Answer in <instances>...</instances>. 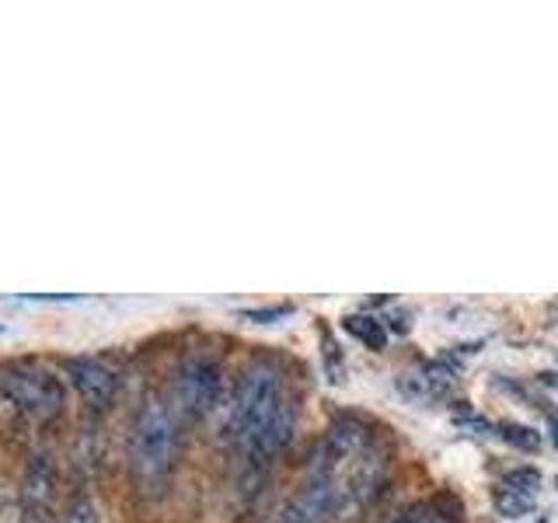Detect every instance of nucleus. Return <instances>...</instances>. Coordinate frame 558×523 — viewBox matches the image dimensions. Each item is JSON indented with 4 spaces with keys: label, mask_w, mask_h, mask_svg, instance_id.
<instances>
[{
    "label": "nucleus",
    "mask_w": 558,
    "mask_h": 523,
    "mask_svg": "<svg viewBox=\"0 0 558 523\" xmlns=\"http://www.w3.org/2000/svg\"><path fill=\"white\" fill-rule=\"evenodd\" d=\"M499 436H502L506 443L520 447V450H537V447H541L537 433H534V429H527V426H513V423H502V426H499Z\"/></svg>",
    "instance_id": "9b49d317"
},
{
    "label": "nucleus",
    "mask_w": 558,
    "mask_h": 523,
    "mask_svg": "<svg viewBox=\"0 0 558 523\" xmlns=\"http://www.w3.org/2000/svg\"><path fill=\"white\" fill-rule=\"evenodd\" d=\"M391 523H447V520L433 502H415L409 510H401Z\"/></svg>",
    "instance_id": "9d476101"
},
{
    "label": "nucleus",
    "mask_w": 558,
    "mask_h": 523,
    "mask_svg": "<svg viewBox=\"0 0 558 523\" xmlns=\"http://www.w3.org/2000/svg\"><path fill=\"white\" fill-rule=\"evenodd\" d=\"M60 523H98V510H95V502L87 499V496H77L74 502L66 506Z\"/></svg>",
    "instance_id": "f8f14e48"
},
{
    "label": "nucleus",
    "mask_w": 558,
    "mask_h": 523,
    "mask_svg": "<svg viewBox=\"0 0 558 523\" xmlns=\"http://www.w3.org/2000/svg\"><path fill=\"white\" fill-rule=\"evenodd\" d=\"M290 314V307H269V311H244V318L248 321H262V318H283Z\"/></svg>",
    "instance_id": "ddd939ff"
},
{
    "label": "nucleus",
    "mask_w": 558,
    "mask_h": 523,
    "mask_svg": "<svg viewBox=\"0 0 558 523\" xmlns=\"http://www.w3.org/2000/svg\"><path fill=\"white\" fill-rule=\"evenodd\" d=\"M296 409L287 398L283 374L272 363H252L241 374L223 415V440L238 453L244 471H266L276 453L293 440Z\"/></svg>",
    "instance_id": "f257e3e1"
},
{
    "label": "nucleus",
    "mask_w": 558,
    "mask_h": 523,
    "mask_svg": "<svg viewBox=\"0 0 558 523\" xmlns=\"http://www.w3.org/2000/svg\"><path fill=\"white\" fill-rule=\"evenodd\" d=\"M223 366L209 353H192L174 374V405L189 418H203L220 405Z\"/></svg>",
    "instance_id": "20e7f679"
},
{
    "label": "nucleus",
    "mask_w": 558,
    "mask_h": 523,
    "mask_svg": "<svg viewBox=\"0 0 558 523\" xmlns=\"http://www.w3.org/2000/svg\"><path fill=\"white\" fill-rule=\"evenodd\" d=\"M182 412L168 398H147V405L136 412L130 433V467L136 485L161 488L174 464L182 458Z\"/></svg>",
    "instance_id": "f03ea898"
},
{
    "label": "nucleus",
    "mask_w": 558,
    "mask_h": 523,
    "mask_svg": "<svg viewBox=\"0 0 558 523\" xmlns=\"http://www.w3.org/2000/svg\"><path fill=\"white\" fill-rule=\"evenodd\" d=\"M66 377L84 398V405L92 412H105L119 394V374L109 363H101L95 356H81L66 363Z\"/></svg>",
    "instance_id": "39448f33"
},
{
    "label": "nucleus",
    "mask_w": 558,
    "mask_h": 523,
    "mask_svg": "<svg viewBox=\"0 0 558 523\" xmlns=\"http://www.w3.org/2000/svg\"><path fill=\"white\" fill-rule=\"evenodd\" d=\"M450 388H453V370L444 363H426L418 374L401 377V391L409 398H423V401L444 398V394H450Z\"/></svg>",
    "instance_id": "6e6552de"
},
{
    "label": "nucleus",
    "mask_w": 558,
    "mask_h": 523,
    "mask_svg": "<svg viewBox=\"0 0 558 523\" xmlns=\"http://www.w3.org/2000/svg\"><path fill=\"white\" fill-rule=\"evenodd\" d=\"M57 464L46 453H32L25 471H22V502H25V513L39 516L49 510L52 496H57Z\"/></svg>",
    "instance_id": "423d86ee"
},
{
    "label": "nucleus",
    "mask_w": 558,
    "mask_h": 523,
    "mask_svg": "<svg viewBox=\"0 0 558 523\" xmlns=\"http://www.w3.org/2000/svg\"><path fill=\"white\" fill-rule=\"evenodd\" d=\"M4 398L14 415L43 426L63 412V380L39 363H11L4 370Z\"/></svg>",
    "instance_id": "7ed1b4c3"
},
{
    "label": "nucleus",
    "mask_w": 558,
    "mask_h": 523,
    "mask_svg": "<svg viewBox=\"0 0 558 523\" xmlns=\"http://www.w3.org/2000/svg\"><path fill=\"white\" fill-rule=\"evenodd\" d=\"M537 488H541L537 467H517V471H510V475H502V482L493 492V502L502 516H523L534 506Z\"/></svg>",
    "instance_id": "0eeeda50"
},
{
    "label": "nucleus",
    "mask_w": 558,
    "mask_h": 523,
    "mask_svg": "<svg viewBox=\"0 0 558 523\" xmlns=\"http://www.w3.org/2000/svg\"><path fill=\"white\" fill-rule=\"evenodd\" d=\"M345 328L353 331V336L363 342V345H371V349H384L388 345V336H384V325L377 318H371V314H349L345 318Z\"/></svg>",
    "instance_id": "1a4fd4ad"
}]
</instances>
